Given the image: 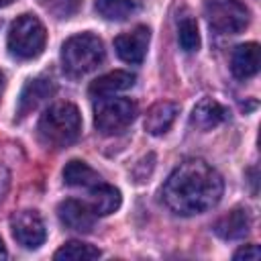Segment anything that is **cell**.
<instances>
[{
  "label": "cell",
  "mask_w": 261,
  "mask_h": 261,
  "mask_svg": "<svg viewBox=\"0 0 261 261\" xmlns=\"http://www.w3.org/2000/svg\"><path fill=\"white\" fill-rule=\"evenodd\" d=\"M220 173L202 159L179 163L163 184L161 198L169 210L179 216H194L214 208L222 196Z\"/></svg>",
  "instance_id": "6da1fadb"
},
{
  "label": "cell",
  "mask_w": 261,
  "mask_h": 261,
  "mask_svg": "<svg viewBox=\"0 0 261 261\" xmlns=\"http://www.w3.org/2000/svg\"><path fill=\"white\" fill-rule=\"evenodd\" d=\"M82 130V116L75 104L55 102L39 118L37 133L43 145L51 149H63L71 145Z\"/></svg>",
  "instance_id": "7a4b0ae2"
},
{
  "label": "cell",
  "mask_w": 261,
  "mask_h": 261,
  "mask_svg": "<svg viewBox=\"0 0 261 261\" xmlns=\"http://www.w3.org/2000/svg\"><path fill=\"white\" fill-rule=\"evenodd\" d=\"M102 61L104 45L94 33H77L61 45L63 69L73 77H82L94 71Z\"/></svg>",
  "instance_id": "3957f363"
},
{
  "label": "cell",
  "mask_w": 261,
  "mask_h": 261,
  "mask_svg": "<svg viewBox=\"0 0 261 261\" xmlns=\"http://www.w3.org/2000/svg\"><path fill=\"white\" fill-rule=\"evenodd\" d=\"M47 41L43 22L35 14H20L8 31V51L16 59H35Z\"/></svg>",
  "instance_id": "277c9868"
},
{
  "label": "cell",
  "mask_w": 261,
  "mask_h": 261,
  "mask_svg": "<svg viewBox=\"0 0 261 261\" xmlns=\"http://www.w3.org/2000/svg\"><path fill=\"white\" fill-rule=\"evenodd\" d=\"M204 16L216 33L237 35L249 24V8L241 0H206Z\"/></svg>",
  "instance_id": "5b68a950"
},
{
  "label": "cell",
  "mask_w": 261,
  "mask_h": 261,
  "mask_svg": "<svg viewBox=\"0 0 261 261\" xmlns=\"http://www.w3.org/2000/svg\"><path fill=\"white\" fill-rule=\"evenodd\" d=\"M137 116L135 102L126 98H100L94 110V126L102 135L122 133Z\"/></svg>",
  "instance_id": "8992f818"
},
{
  "label": "cell",
  "mask_w": 261,
  "mask_h": 261,
  "mask_svg": "<svg viewBox=\"0 0 261 261\" xmlns=\"http://www.w3.org/2000/svg\"><path fill=\"white\" fill-rule=\"evenodd\" d=\"M10 230L18 245L24 249H37L45 243L47 230L41 214L37 210H20L10 218Z\"/></svg>",
  "instance_id": "52a82bcc"
},
{
  "label": "cell",
  "mask_w": 261,
  "mask_h": 261,
  "mask_svg": "<svg viewBox=\"0 0 261 261\" xmlns=\"http://www.w3.org/2000/svg\"><path fill=\"white\" fill-rule=\"evenodd\" d=\"M151 33L147 27H137L128 33H122L114 39L116 55L126 63H141L149 49Z\"/></svg>",
  "instance_id": "ba28073f"
},
{
  "label": "cell",
  "mask_w": 261,
  "mask_h": 261,
  "mask_svg": "<svg viewBox=\"0 0 261 261\" xmlns=\"http://www.w3.org/2000/svg\"><path fill=\"white\" fill-rule=\"evenodd\" d=\"M57 216L63 226H67L69 230H75V232H90L96 222V214H94L92 206L84 204L80 200H73V198L63 200L57 206Z\"/></svg>",
  "instance_id": "9c48e42d"
},
{
  "label": "cell",
  "mask_w": 261,
  "mask_h": 261,
  "mask_svg": "<svg viewBox=\"0 0 261 261\" xmlns=\"http://www.w3.org/2000/svg\"><path fill=\"white\" fill-rule=\"evenodd\" d=\"M55 94V84L49 77H33L24 84L20 98H18V106H16V114L18 118L31 114L39 104H43L47 98H51Z\"/></svg>",
  "instance_id": "30bf717a"
},
{
  "label": "cell",
  "mask_w": 261,
  "mask_h": 261,
  "mask_svg": "<svg viewBox=\"0 0 261 261\" xmlns=\"http://www.w3.org/2000/svg\"><path fill=\"white\" fill-rule=\"evenodd\" d=\"M135 84V75L130 71H124V69H116V71H110V73H104L100 77H96L90 88H88V94L96 100L100 98H110V96H116L128 88H133Z\"/></svg>",
  "instance_id": "8fae6325"
},
{
  "label": "cell",
  "mask_w": 261,
  "mask_h": 261,
  "mask_svg": "<svg viewBox=\"0 0 261 261\" xmlns=\"http://www.w3.org/2000/svg\"><path fill=\"white\" fill-rule=\"evenodd\" d=\"M251 230V214L247 208H232L214 222V232L224 241H237Z\"/></svg>",
  "instance_id": "7c38bea8"
},
{
  "label": "cell",
  "mask_w": 261,
  "mask_h": 261,
  "mask_svg": "<svg viewBox=\"0 0 261 261\" xmlns=\"http://www.w3.org/2000/svg\"><path fill=\"white\" fill-rule=\"evenodd\" d=\"M226 118H228V110L220 102H216L212 98H202L194 106L192 116H190V122L198 130H212L214 126H218Z\"/></svg>",
  "instance_id": "4fadbf2b"
},
{
  "label": "cell",
  "mask_w": 261,
  "mask_h": 261,
  "mask_svg": "<svg viewBox=\"0 0 261 261\" xmlns=\"http://www.w3.org/2000/svg\"><path fill=\"white\" fill-rule=\"evenodd\" d=\"M230 69L232 75L239 80H249L259 71V45L257 43H243L230 55Z\"/></svg>",
  "instance_id": "5bb4252c"
},
{
  "label": "cell",
  "mask_w": 261,
  "mask_h": 261,
  "mask_svg": "<svg viewBox=\"0 0 261 261\" xmlns=\"http://www.w3.org/2000/svg\"><path fill=\"white\" fill-rule=\"evenodd\" d=\"M179 112V106L169 102V100H161L157 104H153L145 116V128L151 135H163L169 130V126L173 124L175 116Z\"/></svg>",
  "instance_id": "9a60e30c"
},
{
  "label": "cell",
  "mask_w": 261,
  "mask_h": 261,
  "mask_svg": "<svg viewBox=\"0 0 261 261\" xmlns=\"http://www.w3.org/2000/svg\"><path fill=\"white\" fill-rule=\"evenodd\" d=\"M90 206L96 216L112 214L120 206V192L114 186L100 181L90 188Z\"/></svg>",
  "instance_id": "2e32d148"
},
{
  "label": "cell",
  "mask_w": 261,
  "mask_h": 261,
  "mask_svg": "<svg viewBox=\"0 0 261 261\" xmlns=\"http://www.w3.org/2000/svg\"><path fill=\"white\" fill-rule=\"evenodd\" d=\"M63 181L71 188H92V186L100 184L102 177L88 163H84L80 159H71L63 167Z\"/></svg>",
  "instance_id": "e0dca14e"
},
{
  "label": "cell",
  "mask_w": 261,
  "mask_h": 261,
  "mask_svg": "<svg viewBox=\"0 0 261 261\" xmlns=\"http://www.w3.org/2000/svg\"><path fill=\"white\" fill-rule=\"evenodd\" d=\"M96 12L106 20H126L139 12V0H96Z\"/></svg>",
  "instance_id": "ac0fdd59"
},
{
  "label": "cell",
  "mask_w": 261,
  "mask_h": 261,
  "mask_svg": "<svg viewBox=\"0 0 261 261\" xmlns=\"http://www.w3.org/2000/svg\"><path fill=\"white\" fill-rule=\"evenodd\" d=\"M100 255H102L100 249H96L94 245H88L82 241H69L61 249H57L53 257L59 261H92V259H98Z\"/></svg>",
  "instance_id": "d6986e66"
},
{
  "label": "cell",
  "mask_w": 261,
  "mask_h": 261,
  "mask_svg": "<svg viewBox=\"0 0 261 261\" xmlns=\"http://www.w3.org/2000/svg\"><path fill=\"white\" fill-rule=\"evenodd\" d=\"M177 41H179V47L186 53L198 51V47H200V33H198V24H196L194 18H190V16L181 18V22L177 27Z\"/></svg>",
  "instance_id": "ffe728a7"
},
{
  "label": "cell",
  "mask_w": 261,
  "mask_h": 261,
  "mask_svg": "<svg viewBox=\"0 0 261 261\" xmlns=\"http://www.w3.org/2000/svg\"><path fill=\"white\" fill-rule=\"evenodd\" d=\"M261 257V251H259V247L257 245H245V247H241L237 253H234V259L237 261H257Z\"/></svg>",
  "instance_id": "44dd1931"
},
{
  "label": "cell",
  "mask_w": 261,
  "mask_h": 261,
  "mask_svg": "<svg viewBox=\"0 0 261 261\" xmlns=\"http://www.w3.org/2000/svg\"><path fill=\"white\" fill-rule=\"evenodd\" d=\"M8 186H10V173H8V169L0 163V202H2V198L6 196V192H8Z\"/></svg>",
  "instance_id": "7402d4cb"
},
{
  "label": "cell",
  "mask_w": 261,
  "mask_h": 261,
  "mask_svg": "<svg viewBox=\"0 0 261 261\" xmlns=\"http://www.w3.org/2000/svg\"><path fill=\"white\" fill-rule=\"evenodd\" d=\"M6 257H8V253H6V247H4V243L0 239V259H6Z\"/></svg>",
  "instance_id": "603a6c76"
},
{
  "label": "cell",
  "mask_w": 261,
  "mask_h": 261,
  "mask_svg": "<svg viewBox=\"0 0 261 261\" xmlns=\"http://www.w3.org/2000/svg\"><path fill=\"white\" fill-rule=\"evenodd\" d=\"M2 92H4V73L0 71V100H2Z\"/></svg>",
  "instance_id": "cb8c5ba5"
},
{
  "label": "cell",
  "mask_w": 261,
  "mask_h": 261,
  "mask_svg": "<svg viewBox=\"0 0 261 261\" xmlns=\"http://www.w3.org/2000/svg\"><path fill=\"white\" fill-rule=\"evenodd\" d=\"M10 2H14V0H0V6H8Z\"/></svg>",
  "instance_id": "d4e9b609"
},
{
  "label": "cell",
  "mask_w": 261,
  "mask_h": 261,
  "mask_svg": "<svg viewBox=\"0 0 261 261\" xmlns=\"http://www.w3.org/2000/svg\"><path fill=\"white\" fill-rule=\"evenodd\" d=\"M0 27H2V22H0Z\"/></svg>",
  "instance_id": "484cf974"
}]
</instances>
